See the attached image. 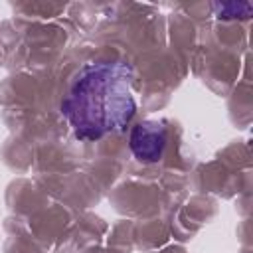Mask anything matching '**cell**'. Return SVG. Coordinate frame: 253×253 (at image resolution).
I'll return each mask as SVG.
<instances>
[{"mask_svg": "<svg viewBox=\"0 0 253 253\" xmlns=\"http://www.w3.org/2000/svg\"><path fill=\"white\" fill-rule=\"evenodd\" d=\"M134 71L126 61H93L73 77L61 115L79 140H101L121 132L134 117Z\"/></svg>", "mask_w": 253, "mask_h": 253, "instance_id": "6da1fadb", "label": "cell"}, {"mask_svg": "<svg viewBox=\"0 0 253 253\" xmlns=\"http://www.w3.org/2000/svg\"><path fill=\"white\" fill-rule=\"evenodd\" d=\"M166 140L168 134L162 121H142L132 126L128 136V146L138 162L154 164L162 158Z\"/></svg>", "mask_w": 253, "mask_h": 253, "instance_id": "7a4b0ae2", "label": "cell"}]
</instances>
